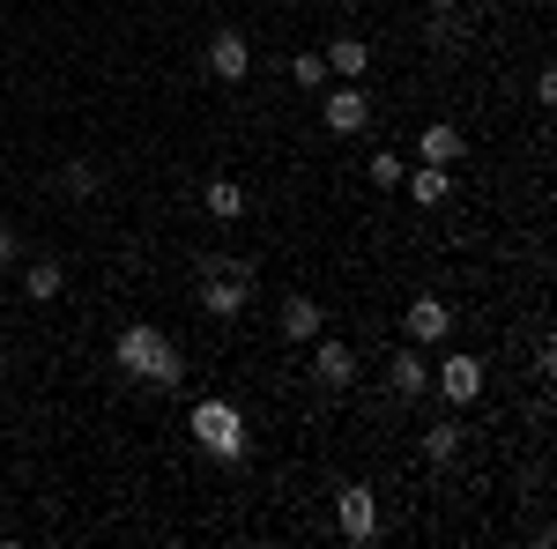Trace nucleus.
<instances>
[{"mask_svg": "<svg viewBox=\"0 0 557 549\" xmlns=\"http://www.w3.org/2000/svg\"><path fill=\"white\" fill-rule=\"evenodd\" d=\"M112 364H120V379H149V386H178V379H186L172 335H157L149 320H134L127 335L112 341Z\"/></svg>", "mask_w": 557, "mask_h": 549, "instance_id": "1", "label": "nucleus"}, {"mask_svg": "<svg viewBox=\"0 0 557 549\" xmlns=\"http://www.w3.org/2000/svg\"><path fill=\"white\" fill-rule=\"evenodd\" d=\"M246 297H253V283L231 275V267H209V275H201V312H209V320H238Z\"/></svg>", "mask_w": 557, "mask_h": 549, "instance_id": "6", "label": "nucleus"}, {"mask_svg": "<svg viewBox=\"0 0 557 549\" xmlns=\"http://www.w3.org/2000/svg\"><path fill=\"white\" fill-rule=\"evenodd\" d=\"M424 386H431L424 357H417V349H401V357H394V394H401V401H417V394H424Z\"/></svg>", "mask_w": 557, "mask_h": 549, "instance_id": "17", "label": "nucleus"}, {"mask_svg": "<svg viewBox=\"0 0 557 549\" xmlns=\"http://www.w3.org/2000/svg\"><path fill=\"white\" fill-rule=\"evenodd\" d=\"M209 75L215 83H246V75H253V45L238 38V30H215L209 38Z\"/></svg>", "mask_w": 557, "mask_h": 549, "instance_id": "8", "label": "nucleus"}, {"mask_svg": "<svg viewBox=\"0 0 557 549\" xmlns=\"http://www.w3.org/2000/svg\"><path fill=\"white\" fill-rule=\"evenodd\" d=\"M201 201H209L215 223H238V215H246V186H238V178H209V194H201Z\"/></svg>", "mask_w": 557, "mask_h": 549, "instance_id": "16", "label": "nucleus"}, {"mask_svg": "<svg viewBox=\"0 0 557 549\" xmlns=\"http://www.w3.org/2000/svg\"><path fill=\"white\" fill-rule=\"evenodd\" d=\"M417 157H424V164H461V157H469V141H461V127H446V120H438V127H424L417 134Z\"/></svg>", "mask_w": 557, "mask_h": 549, "instance_id": "10", "label": "nucleus"}, {"mask_svg": "<svg viewBox=\"0 0 557 549\" xmlns=\"http://www.w3.org/2000/svg\"><path fill=\"white\" fill-rule=\"evenodd\" d=\"M335 527H343V542H372L380 535V490L372 483H343L335 490Z\"/></svg>", "mask_w": 557, "mask_h": 549, "instance_id": "3", "label": "nucleus"}, {"mask_svg": "<svg viewBox=\"0 0 557 549\" xmlns=\"http://www.w3.org/2000/svg\"><path fill=\"white\" fill-rule=\"evenodd\" d=\"M275 320H283V335H290V341H312L320 327H327L320 297H283V312H275Z\"/></svg>", "mask_w": 557, "mask_h": 549, "instance_id": "12", "label": "nucleus"}, {"mask_svg": "<svg viewBox=\"0 0 557 549\" xmlns=\"http://www.w3.org/2000/svg\"><path fill=\"white\" fill-rule=\"evenodd\" d=\"M461 438H469V431H461L454 416H446V423H431V431H424V461H431V467H454V453H461Z\"/></svg>", "mask_w": 557, "mask_h": 549, "instance_id": "15", "label": "nucleus"}, {"mask_svg": "<svg viewBox=\"0 0 557 549\" xmlns=\"http://www.w3.org/2000/svg\"><path fill=\"white\" fill-rule=\"evenodd\" d=\"M312 379L327 386V394H349V379H357V349L335 335H312Z\"/></svg>", "mask_w": 557, "mask_h": 549, "instance_id": "7", "label": "nucleus"}, {"mask_svg": "<svg viewBox=\"0 0 557 549\" xmlns=\"http://www.w3.org/2000/svg\"><path fill=\"white\" fill-rule=\"evenodd\" d=\"M401 186H409V201H417V209H446V194H454V171H446V164H424V171H409Z\"/></svg>", "mask_w": 557, "mask_h": 549, "instance_id": "11", "label": "nucleus"}, {"mask_svg": "<svg viewBox=\"0 0 557 549\" xmlns=\"http://www.w3.org/2000/svg\"><path fill=\"white\" fill-rule=\"evenodd\" d=\"M60 290H67V267H60V260H30V267H23V297H30V304H52Z\"/></svg>", "mask_w": 557, "mask_h": 549, "instance_id": "14", "label": "nucleus"}, {"mask_svg": "<svg viewBox=\"0 0 557 549\" xmlns=\"http://www.w3.org/2000/svg\"><path fill=\"white\" fill-rule=\"evenodd\" d=\"M431 8H454V0H431Z\"/></svg>", "mask_w": 557, "mask_h": 549, "instance_id": "22", "label": "nucleus"}, {"mask_svg": "<svg viewBox=\"0 0 557 549\" xmlns=\"http://www.w3.org/2000/svg\"><path fill=\"white\" fill-rule=\"evenodd\" d=\"M194 446L209 453V461L238 467L246 461V416H238V401H223V394H209V401H194Z\"/></svg>", "mask_w": 557, "mask_h": 549, "instance_id": "2", "label": "nucleus"}, {"mask_svg": "<svg viewBox=\"0 0 557 549\" xmlns=\"http://www.w3.org/2000/svg\"><path fill=\"white\" fill-rule=\"evenodd\" d=\"M60 186H67L75 201H89V194H97V164H67V171H60Z\"/></svg>", "mask_w": 557, "mask_h": 549, "instance_id": "19", "label": "nucleus"}, {"mask_svg": "<svg viewBox=\"0 0 557 549\" xmlns=\"http://www.w3.org/2000/svg\"><path fill=\"white\" fill-rule=\"evenodd\" d=\"M431 386L446 394V409H469L475 394H483V357H469V349H454L438 372H431Z\"/></svg>", "mask_w": 557, "mask_h": 549, "instance_id": "5", "label": "nucleus"}, {"mask_svg": "<svg viewBox=\"0 0 557 549\" xmlns=\"http://www.w3.org/2000/svg\"><path fill=\"white\" fill-rule=\"evenodd\" d=\"M290 83L298 89H327V60H320V52H298V60H290Z\"/></svg>", "mask_w": 557, "mask_h": 549, "instance_id": "18", "label": "nucleus"}, {"mask_svg": "<svg viewBox=\"0 0 557 549\" xmlns=\"http://www.w3.org/2000/svg\"><path fill=\"white\" fill-rule=\"evenodd\" d=\"M320 120H327V134H364L372 127V97L357 83H327L320 89Z\"/></svg>", "mask_w": 557, "mask_h": 549, "instance_id": "4", "label": "nucleus"}, {"mask_svg": "<svg viewBox=\"0 0 557 549\" xmlns=\"http://www.w3.org/2000/svg\"><path fill=\"white\" fill-rule=\"evenodd\" d=\"M320 60H327V75H335V83H357V75L372 67V45H364V38H335Z\"/></svg>", "mask_w": 557, "mask_h": 549, "instance_id": "13", "label": "nucleus"}, {"mask_svg": "<svg viewBox=\"0 0 557 549\" xmlns=\"http://www.w3.org/2000/svg\"><path fill=\"white\" fill-rule=\"evenodd\" d=\"M15 260H23V246H15V223H0V275H8Z\"/></svg>", "mask_w": 557, "mask_h": 549, "instance_id": "21", "label": "nucleus"}, {"mask_svg": "<svg viewBox=\"0 0 557 549\" xmlns=\"http://www.w3.org/2000/svg\"><path fill=\"white\" fill-rule=\"evenodd\" d=\"M401 178H409V164H401L394 149H380V157H372V186H401Z\"/></svg>", "mask_w": 557, "mask_h": 549, "instance_id": "20", "label": "nucleus"}, {"mask_svg": "<svg viewBox=\"0 0 557 549\" xmlns=\"http://www.w3.org/2000/svg\"><path fill=\"white\" fill-rule=\"evenodd\" d=\"M401 327H409V341H446V335H454V304L424 290L417 304H409V320H401Z\"/></svg>", "mask_w": 557, "mask_h": 549, "instance_id": "9", "label": "nucleus"}]
</instances>
